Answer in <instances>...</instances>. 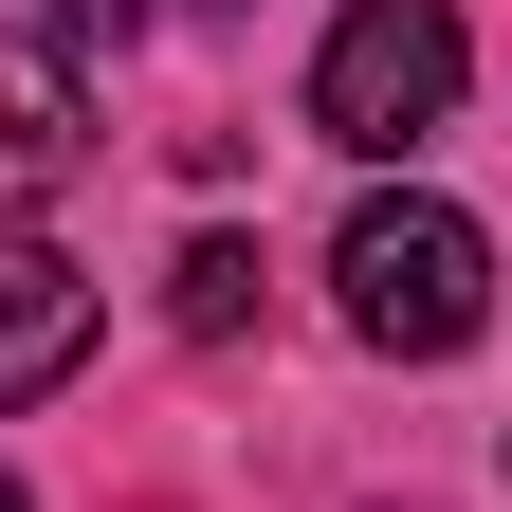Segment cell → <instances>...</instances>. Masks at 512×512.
<instances>
[{
    "label": "cell",
    "mask_w": 512,
    "mask_h": 512,
    "mask_svg": "<svg viewBox=\"0 0 512 512\" xmlns=\"http://www.w3.org/2000/svg\"><path fill=\"white\" fill-rule=\"evenodd\" d=\"M330 293H348V330L384 348V366H458L476 330H494V238L458 220V202H348V238H330Z\"/></svg>",
    "instance_id": "cell-1"
},
{
    "label": "cell",
    "mask_w": 512,
    "mask_h": 512,
    "mask_svg": "<svg viewBox=\"0 0 512 512\" xmlns=\"http://www.w3.org/2000/svg\"><path fill=\"white\" fill-rule=\"evenodd\" d=\"M458 74H476L458 0H348L330 55H311V128H330V147H366V165H403L421 128L458 110Z\"/></svg>",
    "instance_id": "cell-2"
},
{
    "label": "cell",
    "mask_w": 512,
    "mask_h": 512,
    "mask_svg": "<svg viewBox=\"0 0 512 512\" xmlns=\"http://www.w3.org/2000/svg\"><path fill=\"white\" fill-rule=\"evenodd\" d=\"M74 165H92V92H74V55H55V37H0V220L55 202Z\"/></svg>",
    "instance_id": "cell-3"
},
{
    "label": "cell",
    "mask_w": 512,
    "mask_h": 512,
    "mask_svg": "<svg viewBox=\"0 0 512 512\" xmlns=\"http://www.w3.org/2000/svg\"><path fill=\"white\" fill-rule=\"evenodd\" d=\"M92 366V275L55 238H0V403H55Z\"/></svg>",
    "instance_id": "cell-4"
},
{
    "label": "cell",
    "mask_w": 512,
    "mask_h": 512,
    "mask_svg": "<svg viewBox=\"0 0 512 512\" xmlns=\"http://www.w3.org/2000/svg\"><path fill=\"white\" fill-rule=\"evenodd\" d=\"M165 330H183V348H238V330H256V238H183V256H165Z\"/></svg>",
    "instance_id": "cell-5"
},
{
    "label": "cell",
    "mask_w": 512,
    "mask_h": 512,
    "mask_svg": "<svg viewBox=\"0 0 512 512\" xmlns=\"http://www.w3.org/2000/svg\"><path fill=\"white\" fill-rule=\"evenodd\" d=\"M128 19H147V0H37V37H55V55H74V37H128Z\"/></svg>",
    "instance_id": "cell-6"
},
{
    "label": "cell",
    "mask_w": 512,
    "mask_h": 512,
    "mask_svg": "<svg viewBox=\"0 0 512 512\" xmlns=\"http://www.w3.org/2000/svg\"><path fill=\"white\" fill-rule=\"evenodd\" d=\"M0 512H37V494H19V476H0Z\"/></svg>",
    "instance_id": "cell-7"
}]
</instances>
